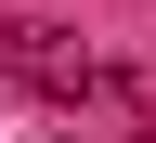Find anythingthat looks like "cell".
Listing matches in <instances>:
<instances>
[{
    "label": "cell",
    "mask_w": 156,
    "mask_h": 143,
    "mask_svg": "<svg viewBox=\"0 0 156 143\" xmlns=\"http://www.w3.org/2000/svg\"><path fill=\"white\" fill-rule=\"evenodd\" d=\"M26 78H39V91H65V104H78V91H104V65L65 52V39H26Z\"/></svg>",
    "instance_id": "cell-1"
}]
</instances>
